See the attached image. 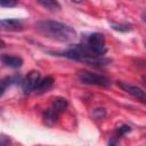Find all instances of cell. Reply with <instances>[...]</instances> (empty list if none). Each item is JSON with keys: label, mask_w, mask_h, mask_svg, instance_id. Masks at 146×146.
Here are the masks:
<instances>
[{"label": "cell", "mask_w": 146, "mask_h": 146, "mask_svg": "<svg viewBox=\"0 0 146 146\" xmlns=\"http://www.w3.org/2000/svg\"><path fill=\"white\" fill-rule=\"evenodd\" d=\"M35 27L47 38L59 42H71L76 38V32L72 26L57 21H40Z\"/></svg>", "instance_id": "obj_1"}, {"label": "cell", "mask_w": 146, "mask_h": 146, "mask_svg": "<svg viewBox=\"0 0 146 146\" xmlns=\"http://www.w3.org/2000/svg\"><path fill=\"white\" fill-rule=\"evenodd\" d=\"M106 115V111L104 110V108H102V107H98V108H95L94 111H92V116L95 117V119H103L104 116Z\"/></svg>", "instance_id": "obj_14"}, {"label": "cell", "mask_w": 146, "mask_h": 146, "mask_svg": "<svg viewBox=\"0 0 146 146\" xmlns=\"http://www.w3.org/2000/svg\"><path fill=\"white\" fill-rule=\"evenodd\" d=\"M108 146H119L116 138H112V139L108 141Z\"/></svg>", "instance_id": "obj_19"}, {"label": "cell", "mask_w": 146, "mask_h": 146, "mask_svg": "<svg viewBox=\"0 0 146 146\" xmlns=\"http://www.w3.org/2000/svg\"><path fill=\"white\" fill-rule=\"evenodd\" d=\"M130 131H131V128H130L129 125H127V124H122L121 127L117 128V133H119L120 136L125 135V133H128V132H130Z\"/></svg>", "instance_id": "obj_15"}, {"label": "cell", "mask_w": 146, "mask_h": 146, "mask_svg": "<svg viewBox=\"0 0 146 146\" xmlns=\"http://www.w3.org/2000/svg\"><path fill=\"white\" fill-rule=\"evenodd\" d=\"M54 82H55V80H54V78H52V76H50V75H48V76L43 78L42 80H40V81H39V83H38L36 88H35L34 92H36V94H42V92H44V91L49 90V89L52 87Z\"/></svg>", "instance_id": "obj_9"}, {"label": "cell", "mask_w": 146, "mask_h": 146, "mask_svg": "<svg viewBox=\"0 0 146 146\" xmlns=\"http://www.w3.org/2000/svg\"><path fill=\"white\" fill-rule=\"evenodd\" d=\"M23 22L18 18H5L0 19V30L1 31H22Z\"/></svg>", "instance_id": "obj_7"}, {"label": "cell", "mask_w": 146, "mask_h": 146, "mask_svg": "<svg viewBox=\"0 0 146 146\" xmlns=\"http://www.w3.org/2000/svg\"><path fill=\"white\" fill-rule=\"evenodd\" d=\"M6 47V42L0 38V48H5Z\"/></svg>", "instance_id": "obj_20"}, {"label": "cell", "mask_w": 146, "mask_h": 146, "mask_svg": "<svg viewBox=\"0 0 146 146\" xmlns=\"http://www.w3.org/2000/svg\"><path fill=\"white\" fill-rule=\"evenodd\" d=\"M0 60L3 65L10 67V68H19L23 65V59L18 56H13L8 54L0 55Z\"/></svg>", "instance_id": "obj_8"}, {"label": "cell", "mask_w": 146, "mask_h": 146, "mask_svg": "<svg viewBox=\"0 0 146 146\" xmlns=\"http://www.w3.org/2000/svg\"><path fill=\"white\" fill-rule=\"evenodd\" d=\"M7 87H8V86H7V84L3 82V80H2V81L0 82V97L5 94V90H6V88H7Z\"/></svg>", "instance_id": "obj_18"}, {"label": "cell", "mask_w": 146, "mask_h": 146, "mask_svg": "<svg viewBox=\"0 0 146 146\" xmlns=\"http://www.w3.org/2000/svg\"><path fill=\"white\" fill-rule=\"evenodd\" d=\"M42 117H43L44 123H46L47 125L51 127V125H54V124L56 123V121H57V119H58V113H56L52 108H49V110H46V111L43 112Z\"/></svg>", "instance_id": "obj_10"}, {"label": "cell", "mask_w": 146, "mask_h": 146, "mask_svg": "<svg viewBox=\"0 0 146 146\" xmlns=\"http://www.w3.org/2000/svg\"><path fill=\"white\" fill-rule=\"evenodd\" d=\"M76 75H78L79 81L81 83H83V84L100 86V87H108V86H111V80L107 76L100 75V74H96V73H92L90 71L81 70V71H78Z\"/></svg>", "instance_id": "obj_4"}, {"label": "cell", "mask_w": 146, "mask_h": 146, "mask_svg": "<svg viewBox=\"0 0 146 146\" xmlns=\"http://www.w3.org/2000/svg\"><path fill=\"white\" fill-rule=\"evenodd\" d=\"M0 146H13V144L7 136H0Z\"/></svg>", "instance_id": "obj_17"}, {"label": "cell", "mask_w": 146, "mask_h": 146, "mask_svg": "<svg viewBox=\"0 0 146 146\" xmlns=\"http://www.w3.org/2000/svg\"><path fill=\"white\" fill-rule=\"evenodd\" d=\"M18 2L14 0H7V1H1L0 0V7H15L17 6Z\"/></svg>", "instance_id": "obj_16"}, {"label": "cell", "mask_w": 146, "mask_h": 146, "mask_svg": "<svg viewBox=\"0 0 146 146\" xmlns=\"http://www.w3.org/2000/svg\"><path fill=\"white\" fill-rule=\"evenodd\" d=\"M88 50L94 54L95 56H103L107 52V47L105 42V36L102 33L94 32L86 36L84 43H83Z\"/></svg>", "instance_id": "obj_3"}, {"label": "cell", "mask_w": 146, "mask_h": 146, "mask_svg": "<svg viewBox=\"0 0 146 146\" xmlns=\"http://www.w3.org/2000/svg\"><path fill=\"white\" fill-rule=\"evenodd\" d=\"M38 3L50 11H58L60 9V5L54 0H38Z\"/></svg>", "instance_id": "obj_12"}, {"label": "cell", "mask_w": 146, "mask_h": 146, "mask_svg": "<svg viewBox=\"0 0 146 146\" xmlns=\"http://www.w3.org/2000/svg\"><path fill=\"white\" fill-rule=\"evenodd\" d=\"M62 56H64L68 59H74V60L82 62V63L94 65V66H105L112 62L110 58H106L104 56H95L94 54H91L88 50V48L83 43L75 44V46H73V48H70V49L63 51Z\"/></svg>", "instance_id": "obj_2"}, {"label": "cell", "mask_w": 146, "mask_h": 146, "mask_svg": "<svg viewBox=\"0 0 146 146\" xmlns=\"http://www.w3.org/2000/svg\"><path fill=\"white\" fill-rule=\"evenodd\" d=\"M116 86L120 89H122L124 92H127V94L131 95L132 97H136L140 102L145 103V100H146V94H145V91L140 87L135 86V84H131V83L125 82V81H117L116 82Z\"/></svg>", "instance_id": "obj_5"}, {"label": "cell", "mask_w": 146, "mask_h": 146, "mask_svg": "<svg viewBox=\"0 0 146 146\" xmlns=\"http://www.w3.org/2000/svg\"><path fill=\"white\" fill-rule=\"evenodd\" d=\"M67 107V100L63 97H57L52 100V110L56 113H60L63 111H65Z\"/></svg>", "instance_id": "obj_11"}, {"label": "cell", "mask_w": 146, "mask_h": 146, "mask_svg": "<svg viewBox=\"0 0 146 146\" xmlns=\"http://www.w3.org/2000/svg\"><path fill=\"white\" fill-rule=\"evenodd\" d=\"M40 72L38 71H31L23 80H22V88L25 94H31L35 90L39 81H40Z\"/></svg>", "instance_id": "obj_6"}, {"label": "cell", "mask_w": 146, "mask_h": 146, "mask_svg": "<svg viewBox=\"0 0 146 146\" xmlns=\"http://www.w3.org/2000/svg\"><path fill=\"white\" fill-rule=\"evenodd\" d=\"M111 26L113 30L115 31H120V32H128L131 30V25L128 24H120V23H111Z\"/></svg>", "instance_id": "obj_13"}]
</instances>
